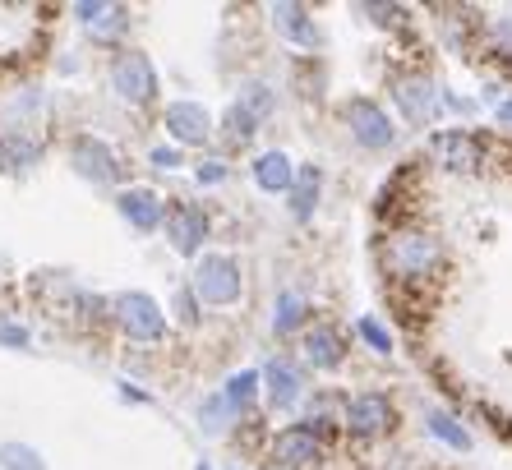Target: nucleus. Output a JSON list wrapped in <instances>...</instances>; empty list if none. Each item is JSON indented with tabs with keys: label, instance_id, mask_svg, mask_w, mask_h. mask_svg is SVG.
<instances>
[{
	"label": "nucleus",
	"instance_id": "nucleus-15",
	"mask_svg": "<svg viewBox=\"0 0 512 470\" xmlns=\"http://www.w3.org/2000/svg\"><path fill=\"white\" fill-rule=\"evenodd\" d=\"M300 346H305V360H310L314 369H337L346 355V337L333 328V323H314Z\"/></svg>",
	"mask_w": 512,
	"mask_h": 470
},
{
	"label": "nucleus",
	"instance_id": "nucleus-25",
	"mask_svg": "<svg viewBox=\"0 0 512 470\" xmlns=\"http://www.w3.org/2000/svg\"><path fill=\"white\" fill-rule=\"evenodd\" d=\"M37 162V148L24 139H5L0 143V166H10V171H24V166Z\"/></svg>",
	"mask_w": 512,
	"mask_h": 470
},
{
	"label": "nucleus",
	"instance_id": "nucleus-5",
	"mask_svg": "<svg viewBox=\"0 0 512 470\" xmlns=\"http://www.w3.org/2000/svg\"><path fill=\"white\" fill-rule=\"evenodd\" d=\"M346 429L356 438H379L388 434L397 424V411H393V401L383 397V392H360V397L346 401V411H342Z\"/></svg>",
	"mask_w": 512,
	"mask_h": 470
},
{
	"label": "nucleus",
	"instance_id": "nucleus-8",
	"mask_svg": "<svg viewBox=\"0 0 512 470\" xmlns=\"http://www.w3.org/2000/svg\"><path fill=\"white\" fill-rule=\"evenodd\" d=\"M393 102L402 106V116L411 120V125H429V120L439 116L443 97L425 74H402V79H393Z\"/></svg>",
	"mask_w": 512,
	"mask_h": 470
},
{
	"label": "nucleus",
	"instance_id": "nucleus-12",
	"mask_svg": "<svg viewBox=\"0 0 512 470\" xmlns=\"http://www.w3.org/2000/svg\"><path fill=\"white\" fill-rule=\"evenodd\" d=\"M273 457L282 461V466H319L323 443L305 429V424H291V429H282V434L273 438Z\"/></svg>",
	"mask_w": 512,
	"mask_h": 470
},
{
	"label": "nucleus",
	"instance_id": "nucleus-1",
	"mask_svg": "<svg viewBox=\"0 0 512 470\" xmlns=\"http://www.w3.org/2000/svg\"><path fill=\"white\" fill-rule=\"evenodd\" d=\"M379 263H383V277H388V282L425 286L443 272V245L429 231L397 226V231L379 245Z\"/></svg>",
	"mask_w": 512,
	"mask_h": 470
},
{
	"label": "nucleus",
	"instance_id": "nucleus-23",
	"mask_svg": "<svg viewBox=\"0 0 512 470\" xmlns=\"http://www.w3.org/2000/svg\"><path fill=\"white\" fill-rule=\"evenodd\" d=\"M0 466L5 470H47L42 466V457H37L33 447H24V443H0Z\"/></svg>",
	"mask_w": 512,
	"mask_h": 470
},
{
	"label": "nucleus",
	"instance_id": "nucleus-26",
	"mask_svg": "<svg viewBox=\"0 0 512 470\" xmlns=\"http://www.w3.org/2000/svg\"><path fill=\"white\" fill-rule=\"evenodd\" d=\"M254 388H259V374H254V369H245V374H236V378H231V383H227V392H222V397H227L231 406H236V411H240V406H245V401L254 397Z\"/></svg>",
	"mask_w": 512,
	"mask_h": 470
},
{
	"label": "nucleus",
	"instance_id": "nucleus-7",
	"mask_svg": "<svg viewBox=\"0 0 512 470\" xmlns=\"http://www.w3.org/2000/svg\"><path fill=\"white\" fill-rule=\"evenodd\" d=\"M346 125H351V134H356L360 148H388L393 143V120H388V111L383 106H374L370 97H356V102L342 106Z\"/></svg>",
	"mask_w": 512,
	"mask_h": 470
},
{
	"label": "nucleus",
	"instance_id": "nucleus-28",
	"mask_svg": "<svg viewBox=\"0 0 512 470\" xmlns=\"http://www.w3.org/2000/svg\"><path fill=\"white\" fill-rule=\"evenodd\" d=\"M360 337L370 341V346H374V351H379V355H388V351H393V337H388V328H383L379 318H360Z\"/></svg>",
	"mask_w": 512,
	"mask_h": 470
},
{
	"label": "nucleus",
	"instance_id": "nucleus-18",
	"mask_svg": "<svg viewBox=\"0 0 512 470\" xmlns=\"http://www.w3.org/2000/svg\"><path fill=\"white\" fill-rule=\"evenodd\" d=\"M291 180H296V166H291V157L286 153H263L259 162H254V185L268 189V194L291 189Z\"/></svg>",
	"mask_w": 512,
	"mask_h": 470
},
{
	"label": "nucleus",
	"instance_id": "nucleus-14",
	"mask_svg": "<svg viewBox=\"0 0 512 470\" xmlns=\"http://www.w3.org/2000/svg\"><path fill=\"white\" fill-rule=\"evenodd\" d=\"M116 208L134 231H153V226L167 222V208H162V199H157L153 189H125L116 199Z\"/></svg>",
	"mask_w": 512,
	"mask_h": 470
},
{
	"label": "nucleus",
	"instance_id": "nucleus-13",
	"mask_svg": "<svg viewBox=\"0 0 512 470\" xmlns=\"http://www.w3.org/2000/svg\"><path fill=\"white\" fill-rule=\"evenodd\" d=\"M70 162H74V171H79L84 180H111V176H120V157L111 153L102 139H74Z\"/></svg>",
	"mask_w": 512,
	"mask_h": 470
},
{
	"label": "nucleus",
	"instance_id": "nucleus-6",
	"mask_svg": "<svg viewBox=\"0 0 512 470\" xmlns=\"http://www.w3.org/2000/svg\"><path fill=\"white\" fill-rule=\"evenodd\" d=\"M194 295H203L208 305H231L240 295V268L227 254H208L194 272Z\"/></svg>",
	"mask_w": 512,
	"mask_h": 470
},
{
	"label": "nucleus",
	"instance_id": "nucleus-20",
	"mask_svg": "<svg viewBox=\"0 0 512 470\" xmlns=\"http://www.w3.org/2000/svg\"><path fill=\"white\" fill-rule=\"evenodd\" d=\"M425 424H429V434L439 438V443H448V447H453V452H466V447H471V434H466V429L453 420V415L429 411V415H425Z\"/></svg>",
	"mask_w": 512,
	"mask_h": 470
},
{
	"label": "nucleus",
	"instance_id": "nucleus-17",
	"mask_svg": "<svg viewBox=\"0 0 512 470\" xmlns=\"http://www.w3.org/2000/svg\"><path fill=\"white\" fill-rule=\"evenodd\" d=\"M273 24L286 42H296V47H319V28L314 19L300 5H273Z\"/></svg>",
	"mask_w": 512,
	"mask_h": 470
},
{
	"label": "nucleus",
	"instance_id": "nucleus-10",
	"mask_svg": "<svg viewBox=\"0 0 512 470\" xmlns=\"http://www.w3.org/2000/svg\"><path fill=\"white\" fill-rule=\"evenodd\" d=\"M167 130L176 143L199 148V143H208V134H213V116H208L199 102H171L167 106Z\"/></svg>",
	"mask_w": 512,
	"mask_h": 470
},
{
	"label": "nucleus",
	"instance_id": "nucleus-24",
	"mask_svg": "<svg viewBox=\"0 0 512 470\" xmlns=\"http://www.w3.org/2000/svg\"><path fill=\"white\" fill-rule=\"evenodd\" d=\"M231 415H236V406H231L227 397H208V401H203V411H199V420H203V429H208V434H222Z\"/></svg>",
	"mask_w": 512,
	"mask_h": 470
},
{
	"label": "nucleus",
	"instance_id": "nucleus-3",
	"mask_svg": "<svg viewBox=\"0 0 512 470\" xmlns=\"http://www.w3.org/2000/svg\"><path fill=\"white\" fill-rule=\"evenodd\" d=\"M429 157H434L443 171H453V176H471V171L485 166V143L471 130H443L429 139Z\"/></svg>",
	"mask_w": 512,
	"mask_h": 470
},
{
	"label": "nucleus",
	"instance_id": "nucleus-11",
	"mask_svg": "<svg viewBox=\"0 0 512 470\" xmlns=\"http://www.w3.org/2000/svg\"><path fill=\"white\" fill-rule=\"evenodd\" d=\"M74 14L84 19L93 42H116V37H125V28H130V10H125V5H93V0H79Z\"/></svg>",
	"mask_w": 512,
	"mask_h": 470
},
{
	"label": "nucleus",
	"instance_id": "nucleus-19",
	"mask_svg": "<svg viewBox=\"0 0 512 470\" xmlns=\"http://www.w3.org/2000/svg\"><path fill=\"white\" fill-rule=\"evenodd\" d=\"M319 189H323V171L319 166H300L296 180H291V212H296L300 222L314 212V203H319Z\"/></svg>",
	"mask_w": 512,
	"mask_h": 470
},
{
	"label": "nucleus",
	"instance_id": "nucleus-33",
	"mask_svg": "<svg viewBox=\"0 0 512 470\" xmlns=\"http://www.w3.org/2000/svg\"><path fill=\"white\" fill-rule=\"evenodd\" d=\"M494 116H499L503 125H512V97H508V102H499V111H494Z\"/></svg>",
	"mask_w": 512,
	"mask_h": 470
},
{
	"label": "nucleus",
	"instance_id": "nucleus-16",
	"mask_svg": "<svg viewBox=\"0 0 512 470\" xmlns=\"http://www.w3.org/2000/svg\"><path fill=\"white\" fill-rule=\"evenodd\" d=\"M263 383H268V401H273L277 411H291L305 392V374H300L291 360H273V365L263 369Z\"/></svg>",
	"mask_w": 512,
	"mask_h": 470
},
{
	"label": "nucleus",
	"instance_id": "nucleus-29",
	"mask_svg": "<svg viewBox=\"0 0 512 470\" xmlns=\"http://www.w3.org/2000/svg\"><path fill=\"white\" fill-rule=\"evenodd\" d=\"M199 180H203V185H217V180H227V162H217V157H208V162L199 166Z\"/></svg>",
	"mask_w": 512,
	"mask_h": 470
},
{
	"label": "nucleus",
	"instance_id": "nucleus-30",
	"mask_svg": "<svg viewBox=\"0 0 512 470\" xmlns=\"http://www.w3.org/2000/svg\"><path fill=\"white\" fill-rule=\"evenodd\" d=\"M176 309H180V323H194V318H199V314H194V291H180L176 295Z\"/></svg>",
	"mask_w": 512,
	"mask_h": 470
},
{
	"label": "nucleus",
	"instance_id": "nucleus-31",
	"mask_svg": "<svg viewBox=\"0 0 512 470\" xmlns=\"http://www.w3.org/2000/svg\"><path fill=\"white\" fill-rule=\"evenodd\" d=\"M153 162L171 171V166H180V153H176V148H153Z\"/></svg>",
	"mask_w": 512,
	"mask_h": 470
},
{
	"label": "nucleus",
	"instance_id": "nucleus-34",
	"mask_svg": "<svg viewBox=\"0 0 512 470\" xmlns=\"http://www.w3.org/2000/svg\"><path fill=\"white\" fill-rule=\"evenodd\" d=\"M199 470H208V466H199Z\"/></svg>",
	"mask_w": 512,
	"mask_h": 470
},
{
	"label": "nucleus",
	"instance_id": "nucleus-27",
	"mask_svg": "<svg viewBox=\"0 0 512 470\" xmlns=\"http://www.w3.org/2000/svg\"><path fill=\"white\" fill-rule=\"evenodd\" d=\"M240 106H245L254 120H263L268 111H273V93H268L263 83H250V88H245V97H240Z\"/></svg>",
	"mask_w": 512,
	"mask_h": 470
},
{
	"label": "nucleus",
	"instance_id": "nucleus-4",
	"mask_svg": "<svg viewBox=\"0 0 512 470\" xmlns=\"http://www.w3.org/2000/svg\"><path fill=\"white\" fill-rule=\"evenodd\" d=\"M111 88H116L125 102L143 106L157 97V70L153 60L143 56V51H120L116 65H111Z\"/></svg>",
	"mask_w": 512,
	"mask_h": 470
},
{
	"label": "nucleus",
	"instance_id": "nucleus-32",
	"mask_svg": "<svg viewBox=\"0 0 512 470\" xmlns=\"http://www.w3.org/2000/svg\"><path fill=\"white\" fill-rule=\"evenodd\" d=\"M0 341H5V346H28V332L24 328H0Z\"/></svg>",
	"mask_w": 512,
	"mask_h": 470
},
{
	"label": "nucleus",
	"instance_id": "nucleus-21",
	"mask_svg": "<svg viewBox=\"0 0 512 470\" xmlns=\"http://www.w3.org/2000/svg\"><path fill=\"white\" fill-rule=\"evenodd\" d=\"M300 318H305V300L296 291H282L277 295V314H273V332L277 337H291L300 328Z\"/></svg>",
	"mask_w": 512,
	"mask_h": 470
},
{
	"label": "nucleus",
	"instance_id": "nucleus-2",
	"mask_svg": "<svg viewBox=\"0 0 512 470\" xmlns=\"http://www.w3.org/2000/svg\"><path fill=\"white\" fill-rule=\"evenodd\" d=\"M111 314H116V328L134 341H162V332H167V318H162L157 300L143 291H120L111 300Z\"/></svg>",
	"mask_w": 512,
	"mask_h": 470
},
{
	"label": "nucleus",
	"instance_id": "nucleus-9",
	"mask_svg": "<svg viewBox=\"0 0 512 470\" xmlns=\"http://www.w3.org/2000/svg\"><path fill=\"white\" fill-rule=\"evenodd\" d=\"M162 226H167L171 245H176L180 254H194V249L208 240V212H203L199 203H171Z\"/></svg>",
	"mask_w": 512,
	"mask_h": 470
},
{
	"label": "nucleus",
	"instance_id": "nucleus-22",
	"mask_svg": "<svg viewBox=\"0 0 512 470\" xmlns=\"http://www.w3.org/2000/svg\"><path fill=\"white\" fill-rule=\"evenodd\" d=\"M222 130H227V139L231 143H250L254 139V130H259V120L250 116V111H245V106H231L227 116H222Z\"/></svg>",
	"mask_w": 512,
	"mask_h": 470
}]
</instances>
